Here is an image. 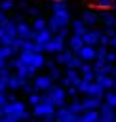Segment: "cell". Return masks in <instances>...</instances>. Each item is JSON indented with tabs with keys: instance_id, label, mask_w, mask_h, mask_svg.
<instances>
[{
	"instance_id": "cb8c5ba5",
	"label": "cell",
	"mask_w": 116,
	"mask_h": 122,
	"mask_svg": "<svg viewBox=\"0 0 116 122\" xmlns=\"http://www.w3.org/2000/svg\"><path fill=\"white\" fill-rule=\"evenodd\" d=\"M23 82H25V80H21L17 74H11V76L8 78V90H19Z\"/></svg>"
},
{
	"instance_id": "d4e9b609",
	"label": "cell",
	"mask_w": 116,
	"mask_h": 122,
	"mask_svg": "<svg viewBox=\"0 0 116 122\" xmlns=\"http://www.w3.org/2000/svg\"><path fill=\"white\" fill-rule=\"evenodd\" d=\"M32 29H34V30H42V29H48V19H44V17L36 15V19H34V23H32Z\"/></svg>"
},
{
	"instance_id": "4dcf8cb0",
	"label": "cell",
	"mask_w": 116,
	"mask_h": 122,
	"mask_svg": "<svg viewBox=\"0 0 116 122\" xmlns=\"http://www.w3.org/2000/svg\"><path fill=\"white\" fill-rule=\"evenodd\" d=\"M82 63H84V59H80V57L74 53V57H72V59L67 63V67H72V69H80V67H82Z\"/></svg>"
},
{
	"instance_id": "ba28073f",
	"label": "cell",
	"mask_w": 116,
	"mask_h": 122,
	"mask_svg": "<svg viewBox=\"0 0 116 122\" xmlns=\"http://www.w3.org/2000/svg\"><path fill=\"white\" fill-rule=\"evenodd\" d=\"M36 71H38L36 67L23 63V65H19V67L15 69V74H17L21 80H29V78H34V76H36Z\"/></svg>"
},
{
	"instance_id": "603a6c76",
	"label": "cell",
	"mask_w": 116,
	"mask_h": 122,
	"mask_svg": "<svg viewBox=\"0 0 116 122\" xmlns=\"http://www.w3.org/2000/svg\"><path fill=\"white\" fill-rule=\"evenodd\" d=\"M65 76H68L70 80H72V84L76 86L78 82H80V78H82V74L78 72V69H72V67H67V71H65Z\"/></svg>"
},
{
	"instance_id": "8d00e7d4",
	"label": "cell",
	"mask_w": 116,
	"mask_h": 122,
	"mask_svg": "<svg viewBox=\"0 0 116 122\" xmlns=\"http://www.w3.org/2000/svg\"><path fill=\"white\" fill-rule=\"evenodd\" d=\"M105 61H108V63H116V51H114V50H112V51L108 50V51H106V57H105Z\"/></svg>"
},
{
	"instance_id": "83f0119b",
	"label": "cell",
	"mask_w": 116,
	"mask_h": 122,
	"mask_svg": "<svg viewBox=\"0 0 116 122\" xmlns=\"http://www.w3.org/2000/svg\"><path fill=\"white\" fill-rule=\"evenodd\" d=\"M105 101H106L108 105H112V107L116 109V92H114V88H112V90H106V92H105Z\"/></svg>"
},
{
	"instance_id": "bcb514c9",
	"label": "cell",
	"mask_w": 116,
	"mask_h": 122,
	"mask_svg": "<svg viewBox=\"0 0 116 122\" xmlns=\"http://www.w3.org/2000/svg\"><path fill=\"white\" fill-rule=\"evenodd\" d=\"M2 67H6V59H2V57H0V69H2Z\"/></svg>"
},
{
	"instance_id": "484cf974",
	"label": "cell",
	"mask_w": 116,
	"mask_h": 122,
	"mask_svg": "<svg viewBox=\"0 0 116 122\" xmlns=\"http://www.w3.org/2000/svg\"><path fill=\"white\" fill-rule=\"evenodd\" d=\"M68 109H70V112H74V114H82L84 112V105H82V101H76V99H72V103L70 105H67Z\"/></svg>"
},
{
	"instance_id": "f6af8a7d",
	"label": "cell",
	"mask_w": 116,
	"mask_h": 122,
	"mask_svg": "<svg viewBox=\"0 0 116 122\" xmlns=\"http://www.w3.org/2000/svg\"><path fill=\"white\" fill-rule=\"evenodd\" d=\"M27 13H29V15H34V17H36V15H38V10H36V8H30V10H27Z\"/></svg>"
},
{
	"instance_id": "4316f807",
	"label": "cell",
	"mask_w": 116,
	"mask_h": 122,
	"mask_svg": "<svg viewBox=\"0 0 116 122\" xmlns=\"http://www.w3.org/2000/svg\"><path fill=\"white\" fill-rule=\"evenodd\" d=\"M108 50H110V46H106V44H99V48L95 50V59H105Z\"/></svg>"
},
{
	"instance_id": "277c9868",
	"label": "cell",
	"mask_w": 116,
	"mask_h": 122,
	"mask_svg": "<svg viewBox=\"0 0 116 122\" xmlns=\"http://www.w3.org/2000/svg\"><path fill=\"white\" fill-rule=\"evenodd\" d=\"M32 84H34V90L36 92H48L53 86V78L49 74H40V76H34Z\"/></svg>"
},
{
	"instance_id": "f546056e",
	"label": "cell",
	"mask_w": 116,
	"mask_h": 122,
	"mask_svg": "<svg viewBox=\"0 0 116 122\" xmlns=\"http://www.w3.org/2000/svg\"><path fill=\"white\" fill-rule=\"evenodd\" d=\"M40 101H42V92H36V90H34L32 93H29V103H30L32 107L38 105Z\"/></svg>"
},
{
	"instance_id": "7a4b0ae2",
	"label": "cell",
	"mask_w": 116,
	"mask_h": 122,
	"mask_svg": "<svg viewBox=\"0 0 116 122\" xmlns=\"http://www.w3.org/2000/svg\"><path fill=\"white\" fill-rule=\"evenodd\" d=\"M48 93L51 95V101H53L55 107L65 105V101H67V90H65L63 86H51V88L48 90Z\"/></svg>"
},
{
	"instance_id": "60d3db41",
	"label": "cell",
	"mask_w": 116,
	"mask_h": 122,
	"mask_svg": "<svg viewBox=\"0 0 116 122\" xmlns=\"http://www.w3.org/2000/svg\"><path fill=\"white\" fill-rule=\"evenodd\" d=\"M108 40H110V36L103 32V34H101V40H99V44H106V46H108Z\"/></svg>"
},
{
	"instance_id": "7bdbcfd3",
	"label": "cell",
	"mask_w": 116,
	"mask_h": 122,
	"mask_svg": "<svg viewBox=\"0 0 116 122\" xmlns=\"http://www.w3.org/2000/svg\"><path fill=\"white\" fill-rule=\"evenodd\" d=\"M108 46H110V50H116V34H114V36H110V40H108Z\"/></svg>"
},
{
	"instance_id": "ffe728a7",
	"label": "cell",
	"mask_w": 116,
	"mask_h": 122,
	"mask_svg": "<svg viewBox=\"0 0 116 122\" xmlns=\"http://www.w3.org/2000/svg\"><path fill=\"white\" fill-rule=\"evenodd\" d=\"M61 27H65V25H63V23H61V19H59V17H57V15L53 13V15H51V17L48 19V29H49V30H51V32L55 34V32H57V30L61 29Z\"/></svg>"
},
{
	"instance_id": "e575fe53",
	"label": "cell",
	"mask_w": 116,
	"mask_h": 122,
	"mask_svg": "<svg viewBox=\"0 0 116 122\" xmlns=\"http://www.w3.org/2000/svg\"><path fill=\"white\" fill-rule=\"evenodd\" d=\"M21 90H23L25 93H32V92H34V84H29V82L25 80V82L21 84Z\"/></svg>"
},
{
	"instance_id": "836d02e7",
	"label": "cell",
	"mask_w": 116,
	"mask_h": 122,
	"mask_svg": "<svg viewBox=\"0 0 116 122\" xmlns=\"http://www.w3.org/2000/svg\"><path fill=\"white\" fill-rule=\"evenodd\" d=\"M15 4H13V0H0V10H4V11H8V10H11Z\"/></svg>"
},
{
	"instance_id": "ee69618b",
	"label": "cell",
	"mask_w": 116,
	"mask_h": 122,
	"mask_svg": "<svg viewBox=\"0 0 116 122\" xmlns=\"http://www.w3.org/2000/svg\"><path fill=\"white\" fill-rule=\"evenodd\" d=\"M4 21H8V17H6V11H4V10H0V25H2Z\"/></svg>"
},
{
	"instance_id": "d6a6232c",
	"label": "cell",
	"mask_w": 116,
	"mask_h": 122,
	"mask_svg": "<svg viewBox=\"0 0 116 122\" xmlns=\"http://www.w3.org/2000/svg\"><path fill=\"white\" fill-rule=\"evenodd\" d=\"M55 36H57V38H63V40H67V36H68V25L61 27V29L55 32Z\"/></svg>"
},
{
	"instance_id": "c3c4849f",
	"label": "cell",
	"mask_w": 116,
	"mask_h": 122,
	"mask_svg": "<svg viewBox=\"0 0 116 122\" xmlns=\"http://www.w3.org/2000/svg\"><path fill=\"white\" fill-rule=\"evenodd\" d=\"M65 2H67V0H65Z\"/></svg>"
},
{
	"instance_id": "ab89813d",
	"label": "cell",
	"mask_w": 116,
	"mask_h": 122,
	"mask_svg": "<svg viewBox=\"0 0 116 122\" xmlns=\"http://www.w3.org/2000/svg\"><path fill=\"white\" fill-rule=\"evenodd\" d=\"M8 90V78H0V92Z\"/></svg>"
},
{
	"instance_id": "f35d334b",
	"label": "cell",
	"mask_w": 116,
	"mask_h": 122,
	"mask_svg": "<svg viewBox=\"0 0 116 122\" xmlns=\"http://www.w3.org/2000/svg\"><path fill=\"white\" fill-rule=\"evenodd\" d=\"M59 80H61V86H63V88H65V86H67V88H68V86H70V84H72V80H70V78H68V76H61V78H59Z\"/></svg>"
},
{
	"instance_id": "8fae6325",
	"label": "cell",
	"mask_w": 116,
	"mask_h": 122,
	"mask_svg": "<svg viewBox=\"0 0 116 122\" xmlns=\"http://www.w3.org/2000/svg\"><path fill=\"white\" fill-rule=\"evenodd\" d=\"M105 92H106L105 86H103L99 80H93V82L87 84V90H86L84 95H95V97H101V99H103V97H105Z\"/></svg>"
},
{
	"instance_id": "30bf717a",
	"label": "cell",
	"mask_w": 116,
	"mask_h": 122,
	"mask_svg": "<svg viewBox=\"0 0 116 122\" xmlns=\"http://www.w3.org/2000/svg\"><path fill=\"white\" fill-rule=\"evenodd\" d=\"M101 34H103V30H99V29H87V30L82 34V38H84V44L97 46V44H99V40H101Z\"/></svg>"
},
{
	"instance_id": "7402d4cb",
	"label": "cell",
	"mask_w": 116,
	"mask_h": 122,
	"mask_svg": "<svg viewBox=\"0 0 116 122\" xmlns=\"http://www.w3.org/2000/svg\"><path fill=\"white\" fill-rule=\"evenodd\" d=\"M89 27L86 25V21L84 19H74L72 21V32H78V34H84L86 30H87Z\"/></svg>"
},
{
	"instance_id": "74e56055",
	"label": "cell",
	"mask_w": 116,
	"mask_h": 122,
	"mask_svg": "<svg viewBox=\"0 0 116 122\" xmlns=\"http://www.w3.org/2000/svg\"><path fill=\"white\" fill-rule=\"evenodd\" d=\"M76 93H78V88H76L74 84H70V86H68V90H67V95H70V97L74 99V97H76Z\"/></svg>"
},
{
	"instance_id": "1f68e13d",
	"label": "cell",
	"mask_w": 116,
	"mask_h": 122,
	"mask_svg": "<svg viewBox=\"0 0 116 122\" xmlns=\"http://www.w3.org/2000/svg\"><path fill=\"white\" fill-rule=\"evenodd\" d=\"M93 2H95V6L99 10H108V8H112V2L114 0H93Z\"/></svg>"
},
{
	"instance_id": "9c48e42d",
	"label": "cell",
	"mask_w": 116,
	"mask_h": 122,
	"mask_svg": "<svg viewBox=\"0 0 116 122\" xmlns=\"http://www.w3.org/2000/svg\"><path fill=\"white\" fill-rule=\"evenodd\" d=\"M99 114H101V122H112V120H116L114 107H112V105H108L106 101H105V103H101V107H99Z\"/></svg>"
},
{
	"instance_id": "2e32d148",
	"label": "cell",
	"mask_w": 116,
	"mask_h": 122,
	"mask_svg": "<svg viewBox=\"0 0 116 122\" xmlns=\"http://www.w3.org/2000/svg\"><path fill=\"white\" fill-rule=\"evenodd\" d=\"M51 36H53V32H51L49 29H42V30H34L32 40H34V42H38V44H46Z\"/></svg>"
},
{
	"instance_id": "3957f363",
	"label": "cell",
	"mask_w": 116,
	"mask_h": 122,
	"mask_svg": "<svg viewBox=\"0 0 116 122\" xmlns=\"http://www.w3.org/2000/svg\"><path fill=\"white\" fill-rule=\"evenodd\" d=\"M44 46V53H59L65 50V40L63 38H57V36H51Z\"/></svg>"
},
{
	"instance_id": "ac0fdd59",
	"label": "cell",
	"mask_w": 116,
	"mask_h": 122,
	"mask_svg": "<svg viewBox=\"0 0 116 122\" xmlns=\"http://www.w3.org/2000/svg\"><path fill=\"white\" fill-rule=\"evenodd\" d=\"M57 57H55V61L59 63V65H67L72 57H74V51L72 50H63V51H59V53H55Z\"/></svg>"
},
{
	"instance_id": "5bb4252c",
	"label": "cell",
	"mask_w": 116,
	"mask_h": 122,
	"mask_svg": "<svg viewBox=\"0 0 116 122\" xmlns=\"http://www.w3.org/2000/svg\"><path fill=\"white\" fill-rule=\"evenodd\" d=\"M82 19L86 21V25H87V27H95V25L101 21V13L91 11V10H86V11L82 13Z\"/></svg>"
},
{
	"instance_id": "b9f144b4",
	"label": "cell",
	"mask_w": 116,
	"mask_h": 122,
	"mask_svg": "<svg viewBox=\"0 0 116 122\" xmlns=\"http://www.w3.org/2000/svg\"><path fill=\"white\" fill-rule=\"evenodd\" d=\"M6 103H8V95H6L4 92H0V107H4Z\"/></svg>"
},
{
	"instance_id": "d6986e66",
	"label": "cell",
	"mask_w": 116,
	"mask_h": 122,
	"mask_svg": "<svg viewBox=\"0 0 116 122\" xmlns=\"http://www.w3.org/2000/svg\"><path fill=\"white\" fill-rule=\"evenodd\" d=\"M68 46H70V50H72V51H76L78 48H82V46H84V38H82V34L72 32V36L68 38Z\"/></svg>"
},
{
	"instance_id": "52a82bcc",
	"label": "cell",
	"mask_w": 116,
	"mask_h": 122,
	"mask_svg": "<svg viewBox=\"0 0 116 122\" xmlns=\"http://www.w3.org/2000/svg\"><path fill=\"white\" fill-rule=\"evenodd\" d=\"M74 53H76L80 59H84V61L91 63V61L95 59V46H91V44H84V46H82V48H78Z\"/></svg>"
},
{
	"instance_id": "44dd1931",
	"label": "cell",
	"mask_w": 116,
	"mask_h": 122,
	"mask_svg": "<svg viewBox=\"0 0 116 122\" xmlns=\"http://www.w3.org/2000/svg\"><path fill=\"white\" fill-rule=\"evenodd\" d=\"M95 80H99L105 86V90H112L114 88V76L112 74H101V76H95Z\"/></svg>"
},
{
	"instance_id": "9a60e30c",
	"label": "cell",
	"mask_w": 116,
	"mask_h": 122,
	"mask_svg": "<svg viewBox=\"0 0 116 122\" xmlns=\"http://www.w3.org/2000/svg\"><path fill=\"white\" fill-rule=\"evenodd\" d=\"M103 103L101 97H95V95H86L82 99V105H84V111H89V109H99Z\"/></svg>"
},
{
	"instance_id": "d590c367",
	"label": "cell",
	"mask_w": 116,
	"mask_h": 122,
	"mask_svg": "<svg viewBox=\"0 0 116 122\" xmlns=\"http://www.w3.org/2000/svg\"><path fill=\"white\" fill-rule=\"evenodd\" d=\"M10 76H11V69H10L8 65L2 67V69H0V78H10Z\"/></svg>"
},
{
	"instance_id": "8992f818",
	"label": "cell",
	"mask_w": 116,
	"mask_h": 122,
	"mask_svg": "<svg viewBox=\"0 0 116 122\" xmlns=\"http://www.w3.org/2000/svg\"><path fill=\"white\" fill-rule=\"evenodd\" d=\"M55 111H57V107H55L53 103H46V101H40L38 105H34V107H32V114H34V116H38V118H44L46 114L55 112Z\"/></svg>"
},
{
	"instance_id": "f1b7e54d",
	"label": "cell",
	"mask_w": 116,
	"mask_h": 122,
	"mask_svg": "<svg viewBox=\"0 0 116 122\" xmlns=\"http://www.w3.org/2000/svg\"><path fill=\"white\" fill-rule=\"evenodd\" d=\"M48 69H49V76H51L53 80H59V78L63 76V71H61V69H59L55 63H53V65H49Z\"/></svg>"
},
{
	"instance_id": "7c38bea8",
	"label": "cell",
	"mask_w": 116,
	"mask_h": 122,
	"mask_svg": "<svg viewBox=\"0 0 116 122\" xmlns=\"http://www.w3.org/2000/svg\"><path fill=\"white\" fill-rule=\"evenodd\" d=\"M32 34H34V29H32V25H29L27 21H17V36H21V38H32Z\"/></svg>"
},
{
	"instance_id": "e0dca14e",
	"label": "cell",
	"mask_w": 116,
	"mask_h": 122,
	"mask_svg": "<svg viewBox=\"0 0 116 122\" xmlns=\"http://www.w3.org/2000/svg\"><path fill=\"white\" fill-rule=\"evenodd\" d=\"M80 120H84V122H95V120H101L99 109H89V111H84V112L80 114Z\"/></svg>"
},
{
	"instance_id": "5b68a950",
	"label": "cell",
	"mask_w": 116,
	"mask_h": 122,
	"mask_svg": "<svg viewBox=\"0 0 116 122\" xmlns=\"http://www.w3.org/2000/svg\"><path fill=\"white\" fill-rule=\"evenodd\" d=\"M55 120L72 122V120H80V114H74V112H70V109H68L67 105H61V107H57V111H55Z\"/></svg>"
},
{
	"instance_id": "4fadbf2b",
	"label": "cell",
	"mask_w": 116,
	"mask_h": 122,
	"mask_svg": "<svg viewBox=\"0 0 116 122\" xmlns=\"http://www.w3.org/2000/svg\"><path fill=\"white\" fill-rule=\"evenodd\" d=\"M101 21H103L105 27H116V11H114L112 8L103 10V13H101Z\"/></svg>"
},
{
	"instance_id": "7dc6e473",
	"label": "cell",
	"mask_w": 116,
	"mask_h": 122,
	"mask_svg": "<svg viewBox=\"0 0 116 122\" xmlns=\"http://www.w3.org/2000/svg\"><path fill=\"white\" fill-rule=\"evenodd\" d=\"M114 90H116V76H114Z\"/></svg>"
},
{
	"instance_id": "6da1fadb",
	"label": "cell",
	"mask_w": 116,
	"mask_h": 122,
	"mask_svg": "<svg viewBox=\"0 0 116 122\" xmlns=\"http://www.w3.org/2000/svg\"><path fill=\"white\" fill-rule=\"evenodd\" d=\"M17 36V23L15 21H4L0 25V44H11V40Z\"/></svg>"
}]
</instances>
